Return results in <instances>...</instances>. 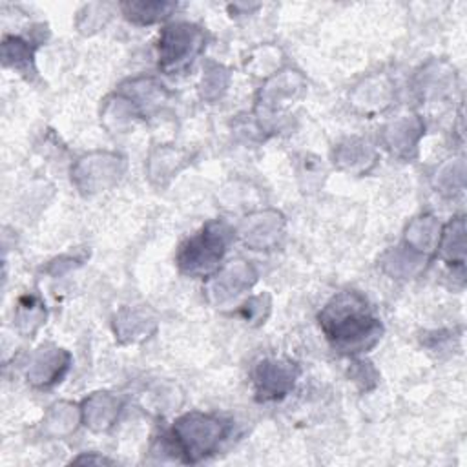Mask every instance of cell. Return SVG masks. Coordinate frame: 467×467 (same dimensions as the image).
<instances>
[{"label": "cell", "mask_w": 467, "mask_h": 467, "mask_svg": "<svg viewBox=\"0 0 467 467\" xmlns=\"http://www.w3.org/2000/svg\"><path fill=\"white\" fill-rule=\"evenodd\" d=\"M319 323L334 347L345 352H363L381 334V325L370 314L367 299L352 290L334 296L321 310Z\"/></svg>", "instance_id": "obj_1"}, {"label": "cell", "mask_w": 467, "mask_h": 467, "mask_svg": "<svg viewBox=\"0 0 467 467\" xmlns=\"http://www.w3.org/2000/svg\"><path fill=\"white\" fill-rule=\"evenodd\" d=\"M226 432L228 427L221 420L192 412L175 421L166 441L173 452L184 456V462H199L217 449Z\"/></svg>", "instance_id": "obj_2"}, {"label": "cell", "mask_w": 467, "mask_h": 467, "mask_svg": "<svg viewBox=\"0 0 467 467\" xmlns=\"http://www.w3.org/2000/svg\"><path fill=\"white\" fill-rule=\"evenodd\" d=\"M230 230L223 223H208L197 235L188 239L177 255L182 272L202 275L217 268V263L226 252Z\"/></svg>", "instance_id": "obj_3"}, {"label": "cell", "mask_w": 467, "mask_h": 467, "mask_svg": "<svg viewBox=\"0 0 467 467\" xmlns=\"http://www.w3.org/2000/svg\"><path fill=\"white\" fill-rule=\"evenodd\" d=\"M159 66L166 73L186 67L204 47V33L192 24H171L159 38Z\"/></svg>", "instance_id": "obj_4"}, {"label": "cell", "mask_w": 467, "mask_h": 467, "mask_svg": "<svg viewBox=\"0 0 467 467\" xmlns=\"http://www.w3.org/2000/svg\"><path fill=\"white\" fill-rule=\"evenodd\" d=\"M297 378V367L283 359H265L255 367V389L259 400L283 398Z\"/></svg>", "instance_id": "obj_5"}, {"label": "cell", "mask_w": 467, "mask_h": 467, "mask_svg": "<svg viewBox=\"0 0 467 467\" xmlns=\"http://www.w3.org/2000/svg\"><path fill=\"white\" fill-rule=\"evenodd\" d=\"M255 281V272L252 266L244 265L243 261H235L228 265L212 283H210V292L215 296L219 303L235 297L243 290L250 288L252 283Z\"/></svg>", "instance_id": "obj_6"}, {"label": "cell", "mask_w": 467, "mask_h": 467, "mask_svg": "<svg viewBox=\"0 0 467 467\" xmlns=\"http://www.w3.org/2000/svg\"><path fill=\"white\" fill-rule=\"evenodd\" d=\"M67 363H69V356L58 348H53L51 352H42L35 359L27 376L33 383L47 387L58 381L62 372L67 368Z\"/></svg>", "instance_id": "obj_7"}, {"label": "cell", "mask_w": 467, "mask_h": 467, "mask_svg": "<svg viewBox=\"0 0 467 467\" xmlns=\"http://www.w3.org/2000/svg\"><path fill=\"white\" fill-rule=\"evenodd\" d=\"M119 401L109 394H95L84 403V421L93 431H102L111 425L113 418L117 416Z\"/></svg>", "instance_id": "obj_8"}, {"label": "cell", "mask_w": 467, "mask_h": 467, "mask_svg": "<svg viewBox=\"0 0 467 467\" xmlns=\"http://www.w3.org/2000/svg\"><path fill=\"white\" fill-rule=\"evenodd\" d=\"M175 7L171 2H126L122 11L128 20L135 24H153L161 18H166Z\"/></svg>", "instance_id": "obj_9"}, {"label": "cell", "mask_w": 467, "mask_h": 467, "mask_svg": "<svg viewBox=\"0 0 467 467\" xmlns=\"http://www.w3.org/2000/svg\"><path fill=\"white\" fill-rule=\"evenodd\" d=\"M463 248H465V239H463V219L458 217L454 223L449 224L445 235H443V243H441V250L443 255L452 261L458 263L460 266L463 265Z\"/></svg>", "instance_id": "obj_10"}, {"label": "cell", "mask_w": 467, "mask_h": 467, "mask_svg": "<svg viewBox=\"0 0 467 467\" xmlns=\"http://www.w3.org/2000/svg\"><path fill=\"white\" fill-rule=\"evenodd\" d=\"M2 53H4V64L5 66L13 64L15 67H20V64H24V62L26 64L31 62V57H33L27 42H24L20 38H15V36L4 40Z\"/></svg>", "instance_id": "obj_11"}, {"label": "cell", "mask_w": 467, "mask_h": 467, "mask_svg": "<svg viewBox=\"0 0 467 467\" xmlns=\"http://www.w3.org/2000/svg\"><path fill=\"white\" fill-rule=\"evenodd\" d=\"M75 463H111V460L102 458V456H80L77 460H73Z\"/></svg>", "instance_id": "obj_12"}]
</instances>
